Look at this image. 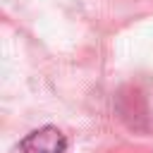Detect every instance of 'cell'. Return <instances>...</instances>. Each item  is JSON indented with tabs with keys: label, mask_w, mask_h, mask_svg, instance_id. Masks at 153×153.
<instances>
[{
	"label": "cell",
	"mask_w": 153,
	"mask_h": 153,
	"mask_svg": "<svg viewBox=\"0 0 153 153\" xmlns=\"http://www.w3.org/2000/svg\"><path fill=\"white\" fill-rule=\"evenodd\" d=\"M24 153H67V139L55 127H43L31 131L22 141Z\"/></svg>",
	"instance_id": "cell-1"
}]
</instances>
